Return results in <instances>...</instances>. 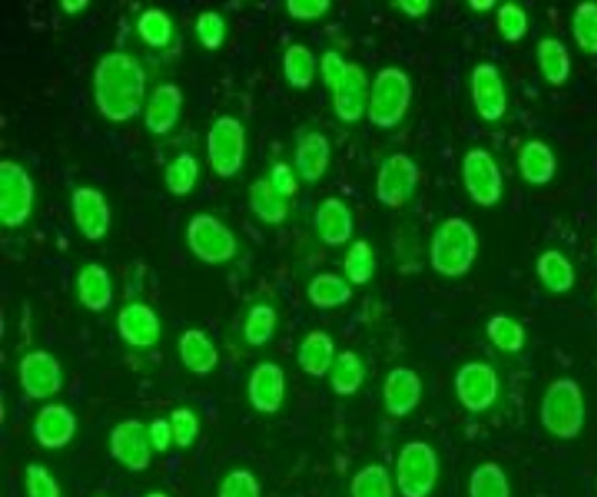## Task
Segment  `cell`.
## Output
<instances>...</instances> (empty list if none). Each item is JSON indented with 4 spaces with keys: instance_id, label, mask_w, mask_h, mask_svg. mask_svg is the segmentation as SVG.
<instances>
[{
    "instance_id": "6da1fadb",
    "label": "cell",
    "mask_w": 597,
    "mask_h": 497,
    "mask_svg": "<svg viewBox=\"0 0 597 497\" xmlns=\"http://www.w3.org/2000/svg\"><path fill=\"white\" fill-rule=\"evenodd\" d=\"M146 72L138 59L125 51H112L94 69V100L102 117L125 123L143 111Z\"/></svg>"
},
{
    "instance_id": "7a4b0ae2",
    "label": "cell",
    "mask_w": 597,
    "mask_h": 497,
    "mask_svg": "<svg viewBox=\"0 0 597 497\" xmlns=\"http://www.w3.org/2000/svg\"><path fill=\"white\" fill-rule=\"evenodd\" d=\"M478 236L470 221L452 216L434 229L431 267L440 277H465L477 261Z\"/></svg>"
},
{
    "instance_id": "3957f363",
    "label": "cell",
    "mask_w": 597,
    "mask_h": 497,
    "mask_svg": "<svg viewBox=\"0 0 597 497\" xmlns=\"http://www.w3.org/2000/svg\"><path fill=\"white\" fill-rule=\"evenodd\" d=\"M539 420L553 437L563 442L576 439L586 422V404L578 381L573 377L553 381L543 395Z\"/></svg>"
},
{
    "instance_id": "277c9868",
    "label": "cell",
    "mask_w": 597,
    "mask_h": 497,
    "mask_svg": "<svg viewBox=\"0 0 597 497\" xmlns=\"http://www.w3.org/2000/svg\"><path fill=\"white\" fill-rule=\"evenodd\" d=\"M411 100L413 84L409 74L399 66H385L375 74L370 86L368 121L383 131L398 127L411 107Z\"/></svg>"
},
{
    "instance_id": "5b68a950",
    "label": "cell",
    "mask_w": 597,
    "mask_h": 497,
    "mask_svg": "<svg viewBox=\"0 0 597 497\" xmlns=\"http://www.w3.org/2000/svg\"><path fill=\"white\" fill-rule=\"evenodd\" d=\"M440 460L432 445L409 442L395 460V484L401 497H431L439 484Z\"/></svg>"
},
{
    "instance_id": "8992f818",
    "label": "cell",
    "mask_w": 597,
    "mask_h": 497,
    "mask_svg": "<svg viewBox=\"0 0 597 497\" xmlns=\"http://www.w3.org/2000/svg\"><path fill=\"white\" fill-rule=\"evenodd\" d=\"M247 135L241 121L220 115L208 128L207 158L218 177L230 179L239 174L246 162Z\"/></svg>"
},
{
    "instance_id": "52a82bcc",
    "label": "cell",
    "mask_w": 597,
    "mask_h": 497,
    "mask_svg": "<svg viewBox=\"0 0 597 497\" xmlns=\"http://www.w3.org/2000/svg\"><path fill=\"white\" fill-rule=\"evenodd\" d=\"M187 247L199 261L224 265L238 255L236 234L213 214H195L185 229Z\"/></svg>"
},
{
    "instance_id": "ba28073f",
    "label": "cell",
    "mask_w": 597,
    "mask_h": 497,
    "mask_svg": "<svg viewBox=\"0 0 597 497\" xmlns=\"http://www.w3.org/2000/svg\"><path fill=\"white\" fill-rule=\"evenodd\" d=\"M35 187L24 166L12 159L0 162V221L7 228H20L30 220Z\"/></svg>"
},
{
    "instance_id": "9c48e42d",
    "label": "cell",
    "mask_w": 597,
    "mask_h": 497,
    "mask_svg": "<svg viewBox=\"0 0 597 497\" xmlns=\"http://www.w3.org/2000/svg\"><path fill=\"white\" fill-rule=\"evenodd\" d=\"M421 182V169L405 152H395L383 159L375 175V198L380 205L398 210L411 200Z\"/></svg>"
},
{
    "instance_id": "30bf717a",
    "label": "cell",
    "mask_w": 597,
    "mask_h": 497,
    "mask_svg": "<svg viewBox=\"0 0 597 497\" xmlns=\"http://www.w3.org/2000/svg\"><path fill=\"white\" fill-rule=\"evenodd\" d=\"M462 179L471 200L483 208L501 203L504 177L493 154L485 148H471L462 162Z\"/></svg>"
},
{
    "instance_id": "8fae6325",
    "label": "cell",
    "mask_w": 597,
    "mask_h": 497,
    "mask_svg": "<svg viewBox=\"0 0 597 497\" xmlns=\"http://www.w3.org/2000/svg\"><path fill=\"white\" fill-rule=\"evenodd\" d=\"M455 396L465 411L483 414L491 411L501 395V380L491 363L467 362L455 373Z\"/></svg>"
},
{
    "instance_id": "7c38bea8",
    "label": "cell",
    "mask_w": 597,
    "mask_h": 497,
    "mask_svg": "<svg viewBox=\"0 0 597 497\" xmlns=\"http://www.w3.org/2000/svg\"><path fill=\"white\" fill-rule=\"evenodd\" d=\"M18 380L25 395L45 401L63 389V367L51 352L33 350L20 360Z\"/></svg>"
},
{
    "instance_id": "4fadbf2b",
    "label": "cell",
    "mask_w": 597,
    "mask_h": 497,
    "mask_svg": "<svg viewBox=\"0 0 597 497\" xmlns=\"http://www.w3.org/2000/svg\"><path fill=\"white\" fill-rule=\"evenodd\" d=\"M470 94L478 117L486 123H496L506 115L508 94L502 80L501 69L494 63L473 66L470 76Z\"/></svg>"
},
{
    "instance_id": "5bb4252c",
    "label": "cell",
    "mask_w": 597,
    "mask_h": 497,
    "mask_svg": "<svg viewBox=\"0 0 597 497\" xmlns=\"http://www.w3.org/2000/svg\"><path fill=\"white\" fill-rule=\"evenodd\" d=\"M110 453L128 473H144L152 460L148 427L141 420H123L112 429Z\"/></svg>"
},
{
    "instance_id": "9a60e30c",
    "label": "cell",
    "mask_w": 597,
    "mask_h": 497,
    "mask_svg": "<svg viewBox=\"0 0 597 497\" xmlns=\"http://www.w3.org/2000/svg\"><path fill=\"white\" fill-rule=\"evenodd\" d=\"M71 213L80 234L89 241L104 239L112 226V208L96 187H76L71 195Z\"/></svg>"
},
{
    "instance_id": "2e32d148",
    "label": "cell",
    "mask_w": 597,
    "mask_h": 497,
    "mask_svg": "<svg viewBox=\"0 0 597 497\" xmlns=\"http://www.w3.org/2000/svg\"><path fill=\"white\" fill-rule=\"evenodd\" d=\"M287 396V375L279 363L261 362L255 365L247 381V398L255 412L275 414Z\"/></svg>"
},
{
    "instance_id": "e0dca14e",
    "label": "cell",
    "mask_w": 597,
    "mask_h": 497,
    "mask_svg": "<svg viewBox=\"0 0 597 497\" xmlns=\"http://www.w3.org/2000/svg\"><path fill=\"white\" fill-rule=\"evenodd\" d=\"M370 86L372 82H368L362 66L351 63L344 79L331 90L334 115L343 123H359L368 113Z\"/></svg>"
},
{
    "instance_id": "ac0fdd59",
    "label": "cell",
    "mask_w": 597,
    "mask_h": 497,
    "mask_svg": "<svg viewBox=\"0 0 597 497\" xmlns=\"http://www.w3.org/2000/svg\"><path fill=\"white\" fill-rule=\"evenodd\" d=\"M383 406L393 418H405L416 411L422 398V380L409 367H393L383 381Z\"/></svg>"
},
{
    "instance_id": "d6986e66",
    "label": "cell",
    "mask_w": 597,
    "mask_h": 497,
    "mask_svg": "<svg viewBox=\"0 0 597 497\" xmlns=\"http://www.w3.org/2000/svg\"><path fill=\"white\" fill-rule=\"evenodd\" d=\"M76 435V416L64 404H45L33 420V437L43 449H63Z\"/></svg>"
},
{
    "instance_id": "ffe728a7",
    "label": "cell",
    "mask_w": 597,
    "mask_h": 497,
    "mask_svg": "<svg viewBox=\"0 0 597 497\" xmlns=\"http://www.w3.org/2000/svg\"><path fill=\"white\" fill-rule=\"evenodd\" d=\"M182 107H184L182 87L174 82L159 84L154 87L151 100L144 107V127L148 128L152 135H167L182 117Z\"/></svg>"
},
{
    "instance_id": "44dd1931",
    "label": "cell",
    "mask_w": 597,
    "mask_h": 497,
    "mask_svg": "<svg viewBox=\"0 0 597 497\" xmlns=\"http://www.w3.org/2000/svg\"><path fill=\"white\" fill-rule=\"evenodd\" d=\"M115 324L123 342L133 348L154 346L162 331L156 311L141 301H133L121 309Z\"/></svg>"
},
{
    "instance_id": "7402d4cb",
    "label": "cell",
    "mask_w": 597,
    "mask_h": 497,
    "mask_svg": "<svg viewBox=\"0 0 597 497\" xmlns=\"http://www.w3.org/2000/svg\"><path fill=\"white\" fill-rule=\"evenodd\" d=\"M313 226L323 244L329 247H341L351 241L354 234V216L343 198L327 197L316 208Z\"/></svg>"
},
{
    "instance_id": "603a6c76",
    "label": "cell",
    "mask_w": 597,
    "mask_h": 497,
    "mask_svg": "<svg viewBox=\"0 0 597 497\" xmlns=\"http://www.w3.org/2000/svg\"><path fill=\"white\" fill-rule=\"evenodd\" d=\"M331 164V144L323 133L311 131L298 141L295 151L296 172L303 182L318 183Z\"/></svg>"
},
{
    "instance_id": "cb8c5ba5",
    "label": "cell",
    "mask_w": 597,
    "mask_h": 497,
    "mask_svg": "<svg viewBox=\"0 0 597 497\" xmlns=\"http://www.w3.org/2000/svg\"><path fill=\"white\" fill-rule=\"evenodd\" d=\"M518 169L524 182L543 187L553 182L557 174V156L549 144L543 141H527L518 152Z\"/></svg>"
},
{
    "instance_id": "d4e9b609",
    "label": "cell",
    "mask_w": 597,
    "mask_h": 497,
    "mask_svg": "<svg viewBox=\"0 0 597 497\" xmlns=\"http://www.w3.org/2000/svg\"><path fill=\"white\" fill-rule=\"evenodd\" d=\"M76 293H79L80 303L84 308L94 311V313L105 311L112 306L113 301V284L110 270L102 267V265H97V262L86 265L76 277Z\"/></svg>"
},
{
    "instance_id": "484cf974",
    "label": "cell",
    "mask_w": 597,
    "mask_h": 497,
    "mask_svg": "<svg viewBox=\"0 0 597 497\" xmlns=\"http://www.w3.org/2000/svg\"><path fill=\"white\" fill-rule=\"evenodd\" d=\"M179 358L187 370L195 375H208L218 365V350L215 342L208 339V334L200 329H187L179 336Z\"/></svg>"
},
{
    "instance_id": "4316f807",
    "label": "cell",
    "mask_w": 597,
    "mask_h": 497,
    "mask_svg": "<svg viewBox=\"0 0 597 497\" xmlns=\"http://www.w3.org/2000/svg\"><path fill=\"white\" fill-rule=\"evenodd\" d=\"M334 342L326 331H310L303 336L298 348V365L302 367L303 373L310 377H326L327 373L333 367Z\"/></svg>"
},
{
    "instance_id": "83f0119b",
    "label": "cell",
    "mask_w": 597,
    "mask_h": 497,
    "mask_svg": "<svg viewBox=\"0 0 597 497\" xmlns=\"http://www.w3.org/2000/svg\"><path fill=\"white\" fill-rule=\"evenodd\" d=\"M535 272L543 288L550 293L570 292L576 284V269L573 262L557 249H547L535 262Z\"/></svg>"
},
{
    "instance_id": "f1b7e54d",
    "label": "cell",
    "mask_w": 597,
    "mask_h": 497,
    "mask_svg": "<svg viewBox=\"0 0 597 497\" xmlns=\"http://www.w3.org/2000/svg\"><path fill=\"white\" fill-rule=\"evenodd\" d=\"M537 64L547 84L563 86L570 79L573 59L563 41L557 38H543L537 43Z\"/></svg>"
},
{
    "instance_id": "f546056e",
    "label": "cell",
    "mask_w": 597,
    "mask_h": 497,
    "mask_svg": "<svg viewBox=\"0 0 597 497\" xmlns=\"http://www.w3.org/2000/svg\"><path fill=\"white\" fill-rule=\"evenodd\" d=\"M367 377V367L360 355L352 350H344L334 358L333 367L329 371V383L337 396H352L359 393Z\"/></svg>"
},
{
    "instance_id": "4dcf8cb0",
    "label": "cell",
    "mask_w": 597,
    "mask_h": 497,
    "mask_svg": "<svg viewBox=\"0 0 597 497\" xmlns=\"http://www.w3.org/2000/svg\"><path fill=\"white\" fill-rule=\"evenodd\" d=\"M308 298L318 309L341 308L352 300V286L347 278L333 272H321L311 278Z\"/></svg>"
},
{
    "instance_id": "1f68e13d",
    "label": "cell",
    "mask_w": 597,
    "mask_h": 497,
    "mask_svg": "<svg viewBox=\"0 0 597 497\" xmlns=\"http://www.w3.org/2000/svg\"><path fill=\"white\" fill-rule=\"evenodd\" d=\"M249 208L251 213L271 226H279L287 220L288 205L285 198L275 190L269 179H257L249 187Z\"/></svg>"
},
{
    "instance_id": "d6a6232c",
    "label": "cell",
    "mask_w": 597,
    "mask_h": 497,
    "mask_svg": "<svg viewBox=\"0 0 597 497\" xmlns=\"http://www.w3.org/2000/svg\"><path fill=\"white\" fill-rule=\"evenodd\" d=\"M485 332L491 344L506 354H518L526 346V327L514 317L496 313L486 321Z\"/></svg>"
},
{
    "instance_id": "836d02e7",
    "label": "cell",
    "mask_w": 597,
    "mask_h": 497,
    "mask_svg": "<svg viewBox=\"0 0 597 497\" xmlns=\"http://www.w3.org/2000/svg\"><path fill=\"white\" fill-rule=\"evenodd\" d=\"M470 497H509L508 476L498 463L486 460L483 465L475 466L470 474Z\"/></svg>"
},
{
    "instance_id": "e575fe53",
    "label": "cell",
    "mask_w": 597,
    "mask_h": 497,
    "mask_svg": "<svg viewBox=\"0 0 597 497\" xmlns=\"http://www.w3.org/2000/svg\"><path fill=\"white\" fill-rule=\"evenodd\" d=\"M282 71L290 86L296 90H306L311 86L318 71V59L311 53L310 48L302 43H295L285 51L282 56Z\"/></svg>"
},
{
    "instance_id": "d590c367",
    "label": "cell",
    "mask_w": 597,
    "mask_h": 497,
    "mask_svg": "<svg viewBox=\"0 0 597 497\" xmlns=\"http://www.w3.org/2000/svg\"><path fill=\"white\" fill-rule=\"evenodd\" d=\"M277 323H279V317L271 306L255 303L254 308L247 311L246 321H244V329H241L244 339L249 346H265L275 336Z\"/></svg>"
},
{
    "instance_id": "8d00e7d4",
    "label": "cell",
    "mask_w": 597,
    "mask_h": 497,
    "mask_svg": "<svg viewBox=\"0 0 597 497\" xmlns=\"http://www.w3.org/2000/svg\"><path fill=\"white\" fill-rule=\"evenodd\" d=\"M344 278L352 286H367L375 275V255L367 239H357L344 255Z\"/></svg>"
},
{
    "instance_id": "74e56055",
    "label": "cell",
    "mask_w": 597,
    "mask_h": 497,
    "mask_svg": "<svg viewBox=\"0 0 597 497\" xmlns=\"http://www.w3.org/2000/svg\"><path fill=\"white\" fill-rule=\"evenodd\" d=\"M164 179H166L167 190L172 195L185 197L197 185V179H199V162L189 152H182L179 156H176V158L167 164Z\"/></svg>"
},
{
    "instance_id": "f35d334b",
    "label": "cell",
    "mask_w": 597,
    "mask_h": 497,
    "mask_svg": "<svg viewBox=\"0 0 597 497\" xmlns=\"http://www.w3.org/2000/svg\"><path fill=\"white\" fill-rule=\"evenodd\" d=\"M351 497H393L391 474L383 465H368L352 476Z\"/></svg>"
},
{
    "instance_id": "ab89813d",
    "label": "cell",
    "mask_w": 597,
    "mask_h": 497,
    "mask_svg": "<svg viewBox=\"0 0 597 497\" xmlns=\"http://www.w3.org/2000/svg\"><path fill=\"white\" fill-rule=\"evenodd\" d=\"M136 32L151 48H166L174 35V24L164 10L146 9L136 20Z\"/></svg>"
},
{
    "instance_id": "60d3db41",
    "label": "cell",
    "mask_w": 597,
    "mask_h": 497,
    "mask_svg": "<svg viewBox=\"0 0 597 497\" xmlns=\"http://www.w3.org/2000/svg\"><path fill=\"white\" fill-rule=\"evenodd\" d=\"M576 45L588 55H597V2H580L573 14Z\"/></svg>"
},
{
    "instance_id": "b9f144b4",
    "label": "cell",
    "mask_w": 597,
    "mask_h": 497,
    "mask_svg": "<svg viewBox=\"0 0 597 497\" xmlns=\"http://www.w3.org/2000/svg\"><path fill=\"white\" fill-rule=\"evenodd\" d=\"M496 28L504 40L518 43L524 40L529 30V18L526 10L516 2H504L496 9Z\"/></svg>"
},
{
    "instance_id": "7bdbcfd3",
    "label": "cell",
    "mask_w": 597,
    "mask_h": 497,
    "mask_svg": "<svg viewBox=\"0 0 597 497\" xmlns=\"http://www.w3.org/2000/svg\"><path fill=\"white\" fill-rule=\"evenodd\" d=\"M195 35L207 51L223 48L226 40V20L218 10H203L195 20Z\"/></svg>"
},
{
    "instance_id": "ee69618b",
    "label": "cell",
    "mask_w": 597,
    "mask_h": 497,
    "mask_svg": "<svg viewBox=\"0 0 597 497\" xmlns=\"http://www.w3.org/2000/svg\"><path fill=\"white\" fill-rule=\"evenodd\" d=\"M24 486L28 497H63L55 476L38 463L25 466Z\"/></svg>"
},
{
    "instance_id": "f6af8a7d",
    "label": "cell",
    "mask_w": 597,
    "mask_h": 497,
    "mask_svg": "<svg viewBox=\"0 0 597 497\" xmlns=\"http://www.w3.org/2000/svg\"><path fill=\"white\" fill-rule=\"evenodd\" d=\"M218 497H261V486L251 470L236 468L224 476Z\"/></svg>"
},
{
    "instance_id": "bcb514c9",
    "label": "cell",
    "mask_w": 597,
    "mask_h": 497,
    "mask_svg": "<svg viewBox=\"0 0 597 497\" xmlns=\"http://www.w3.org/2000/svg\"><path fill=\"white\" fill-rule=\"evenodd\" d=\"M169 424H172V429H174V442H176L177 447H182V449L192 447L195 439L199 437V418H197V414H195L192 408H187V406H182V408H176V411L172 412Z\"/></svg>"
},
{
    "instance_id": "7dc6e473",
    "label": "cell",
    "mask_w": 597,
    "mask_h": 497,
    "mask_svg": "<svg viewBox=\"0 0 597 497\" xmlns=\"http://www.w3.org/2000/svg\"><path fill=\"white\" fill-rule=\"evenodd\" d=\"M349 66H351V63H347L341 53H337L333 49L326 51L321 55V63H319L321 79L326 82V86L333 90L344 79V74L349 72Z\"/></svg>"
},
{
    "instance_id": "c3c4849f",
    "label": "cell",
    "mask_w": 597,
    "mask_h": 497,
    "mask_svg": "<svg viewBox=\"0 0 597 497\" xmlns=\"http://www.w3.org/2000/svg\"><path fill=\"white\" fill-rule=\"evenodd\" d=\"M331 9L329 0H288L287 12L295 20H318L326 17L327 10Z\"/></svg>"
},
{
    "instance_id": "681fc988",
    "label": "cell",
    "mask_w": 597,
    "mask_h": 497,
    "mask_svg": "<svg viewBox=\"0 0 597 497\" xmlns=\"http://www.w3.org/2000/svg\"><path fill=\"white\" fill-rule=\"evenodd\" d=\"M269 182L282 198L295 197L296 193H298V179H296L295 172L285 162H279V164L271 167Z\"/></svg>"
},
{
    "instance_id": "f907efd6",
    "label": "cell",
    "mask_w": 597,
    "mask_h": 497,
    "mask_svg": "<svg viewBox=\"0 0 597 497\" xmlns=\"http://www.w3.org/2000/svg\"><path fill=\"white\" fill-rule=\"evenodd\" d=\"M148 437H151L152 451L156 453H166L174 442V429L169 420L156 418L152 420L148 426Z\"/></svg>"
},
{
    "instance_id": "816d5d0a",
    "label": "cell",
    "mask_w": 597,
    "mask_h": 497,
    "mask_svg": "<svg viewBox=\"0 0 597 497\" xmlns=\"http://www.w3.org/2000/svg\"><path fill=\"white\" fill-rule=\"evenodd\" d=\"M395 7H398L405 17L422 18L431 12L432 2L431 0H399V2H395Z\"/></svg>"
},
{
    "instance_id": "f5cc1de1",
    "label": "cell",
    "mask_w": 597,
    "mask_h": 497,
    "mask_svg": "<svg viewBox=\"0 0 597 497\" xmlns=\"http://www.w3.org/2000/svg\"><path fill=\"white\" fill-rule=\"evenodd\" d=\"M89 0H63L61 2V9L66 12V14H79L84 9H89Z\"/></svg>"
},
{
    "instance_id": "db71d44e",
    "label": "cell",
    "mask_w": 597,
    "mask_h": 497,
    "mask_svg": "<svg viewBox=\"0 0 597 497\" xmlns=\"http://www.w3.org/2000/svg\"><path fill=\"white\" fill-rule=\"evenodd\" d=\"M496 7L494 0H471L470 9L475 12H486V10H493Z\"/></svg>"
},
{
    "instance_id": "11a10c76",
    "label": "cell",
    "mask_w": 597,
    "mask_h": 497,
    "mask_svg": "<svg viewBox=\"0 0 597 497\" xmlns=\"http://www.w3.org/2000/svg\"><path fill=\"white\" fill-rule=\"evenodd\" d=\"M146 497H167L164 491H152V494H148Z\"/></svg>"
}]
</instances>
